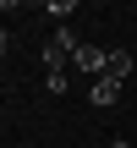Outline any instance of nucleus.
<instances>
[{
    "label": "nucleus",
    "instance_id": "obj_1",
    "mask_svg": "<svg viewBox=\"0 0 137 148\" xmlns=\"http://www.w3.org/2000/svg\"><path fill=\"white\" fill-rule=\"evenodd\" d=\"M71 66L82 71V77H104V66H110V49H99V44H77V55H71Z\"/></svg>",
    "mask_w": 137,
    "mask_h": 148
},
{
    "label": "nucleus",
    "instance_id": "obj_2",
    "mask_svg": "<svg viewBox=\"0 0 137 148\" xmlns=\"http://www.w3.org/2000/svg\"><path fill=\"white\" fill-rule=\"evenodd\" d=\"M88 99H93L99 110H110V104L121 99V82H110V77H99V82H88Z\"/></svg>",
    "mask_w": 137,
    "mask_h": 148
},
{
    "label": "nucleus",
    "instance_id": "obj_3",
    "mask_svg": "<svg viewBox=\"0 0 137 148\" xmlns=\"http://www.w3.org/2000/svg\"><path fill=\"white\" fill-rule=\"evenodd\" d=\"M132 49H110V66H104V77H110V82H126V77H132Z\"/></svg>",
    "mask_w": 137,
    "mask_h": 148
},
{
    "label": "nucleus",
    "instance_id": "obj_4",
    "mask_svg": "<svg viewBox=\"0 0 137 148\" xmlns=\"http://www.w3.org/2000/svg\"><path fill=\"white\" fill-rule=\"evenodd\" d=\"M66 82H71L66 71H49V77H44V88H49V93H66Z\"/></svg>",
    "mask_w": 137,
    "mask_h": 148
},
{
    "label": "nucleus",
    "instance_id": "obj_5",
    "mask_svg": "<svg viewBox=\"0 0 137 148\" xmlns=\"http://www.w3.org/2000/svg\"><path fill=\"white\" fill-rule=\"evenodd\" d=\"M0 55H5V27H0Z\"/></svg>",
    "mask_w": 137,
    "mask_h": 148
},
{
    "label": "nucleus",
    "instance_id": "obj_6",
    "mask_svg": "<svg viewBox=\"0 0 137 148\" xmlns=\"http://www.w3.org/2000/svg\"><path fill=\"white\" fill-rule=\"evenodd\" d=\"M104 148H132V143H104Z\"/></svg>",
    "mask_w": 137,
    "mask_h": 148
}]
</instances>
